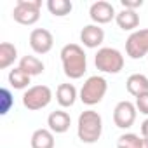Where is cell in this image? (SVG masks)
<instances>
[{
    "label": "cell",
    "instance_id": "3957f363",
    "mask_svg": "<svg viewBox=\"0 0 148 148\" xmlns=\"http://www.w3.org/2000/svg\"><path fill=\"white\" fill-rule=\"evenodd\" d=\"M94 64L103 73H120L124 68V56L113 47H101L94 56Z\"/></svg>",
    "mask_w": 148,
    "mask_h": 148
},
{
    "label": "cell",
    "instance_id": "9a60e30c",
    "mask_svg": "<svg viewBox=\"0 0 148 148\" xmlns=\"http://www.w3.org/2000/svg\"><path fill=\"white\" fill-rule=\"evenodd\" d=\"M115 21L119 25L120 30L124 32H132L134 28L139 26V14L136 11H129V9H122L120 12H117Z\"/></svg>",
    "mask_w": 148,
    "mask_h": 148
},
{
    "label": "cell",
    "instance_id": "ba28073f",
    "mask_svg": "<svg viewBox=\"0 0 148 148\" xmlns=\"http://www.w3.org/2000/svg\"><path fill=\"white\" fill-rule=\"evenodd\" d=\"M136 115H138L136 105L125 99V101L117 103V106L113 110V122L119 129H129L136 122Z\"/></svg>",
    "mask_w": 148,
    "mask_h": 148
},
{
    "label": "cell",
    "instance_id": "5bb4252c",
    "mask_svg": "<svg viewBox=\"0 0 148 148\" xmlns=\"http://www.w3.org/2000/svg\"><path fill=\"white\" fill-rule=\"evenodd\" d=\"M79 94H77V89L73 84H59L58 89H56V101L59 103V106L63 108H70L75 105Z\"/></svg>",
    "mask_w": 148,
    "mask_h": 148
},
{
    "label": "cell",
    "instance_id": "2e32d148",
    "mask_svg": "<svg viewBox=\"0 0 148 148\" xmlns=\"http://www.w3.org/2000/svg\"><path fill=\"white\" fill-rule=\"evenodd\" d=\"M32 148H54V132L51 129H37L32 134Z\"/></svg>",
    "mask_w": 148,
    "mask_h": 148
},
{
    "label": "cell",
    "instance_id": "ac0fdd59",
    "mask_svg": "<svg viewBox=\"0 0 148 148\" xmlns=\"http://www.w3.org/2000/svg\"><path fill=\"white\" fill-rule=\"evenodd\" d=\"M117 148H148V139L134 132H125L117 139Z\"/></svg>",
    "mask_w": 148,
    "mask_h": 148
},
{
    "label": "cell",
    "instance_id": "d6986e66",
    "mask_svg": "<svg viewBox=\"0 0 148 148\" xmlns=\"http://www.w3.org/2000/svg\"><path fill=\"white\" fill-rule=\"evenodd\" d=\"M18 59V49L11 42H2L0 44V70L9 68L14 61Z\"/></svg>",
    "mask_w": 148,
    "mask_h": 148
},
{
    "label": "cell",
    "instance_id": "7c38bea8",
    "mask_svg": "<svg viewBox=\"0 0 148 148\" xmlns=\"http://www.w3.org/2000/svg\"><path fill=\"white\" fill-rule=\"evenodd\" d=\"M47 125H49V129H51L52 132L63 134V132H66V131L70 129L71 119H70V115H68L66 112L56 110V112H52V113L47 117Z\"/></svg>",
    "mask_w": 148,
    "mask_h": 148
},
{
    "label": "cell",
    "instance_id": "ffe728a7",
    "mask_svg": "<svg viewBox=\"0 0 148 148\" xmlns=\"http://www.w3.org/2000/svg\"><path fill=\"white\" fill-rule=\"evenodd\" d=\"M47 9L52 16L63 18V16H68L71 12L73 4L70 0H47Z\"/></svg>",
    "mask_w": 148,
    "mask_h": 148
},
{
    "label": "cell",
    "instance_id": "4fadbf2b",
    "mask_svg": "<svg viewBox=\"0 0 148 148\" xmlns=\"http://www.w3.org/2000/svg\"><path fill=\"white\" fill-rule=\"evenodd\" d=\"M125 89L134 98H139V96L146 94L148 92V77L143 75V73H132L125 80Z\"/></svg>",
    "mask_w": 148,
    "mask_h": 148
},
{
    "label": "cell",
    "instance_id": "cb8c5ba5",
    "mask_svg": "<svg viewBox=\"0 0 148 148\" xmlns=\"http://www.w3.org/2000/svg\"><path fill=\"white\" fill-rule=\"evenodd\" d=\"M122 9H129V11H136L143 5V0H120Z\"/></svg>",
    "mask_w": 148,
    "mask_h": 148
},
{
    "label": "cell",
    "instance_id": "8fae6325",
    "mask_svg": "<svg viewBox=\"0 0 148 148\" xmlns=\"http://www.w3.org/2000/svg\"><path fill=\"white\" fill-rule=\"evenodd\" d=\"M80 42L89 49H96L105 42V30L98 25H87L80 32Z\"/></svg>",
    "mask_w": 148,
    "mask_h": 148
},
{
    "label": "cell",
    "instance_id": "52a82bcc",
    "mask_svg": "<svg viewBox=\"0 0 148 148\" xmlns=\"http://www.w3.org/2000/svg\"><path fill=\"white\" fill-rule=\"evenodd\" d=\"M125 52L131 59H141L148 52V28L136 30L127 37Z\"/></svg>",
    "mask_w": 148,
    "mask_h": 148
},
{
    "label": "cell",
    "instance_id": "30bf717a",
    "mask_svg": "<svg viewBox=\"0 0 148 148\" xmlns=\"http://www.w3.org/2000/svg\"><path fill=\"white\" fill-rule=\"evenodd\" d=\"M89 16L91 19L94 21V25H106L110 23L112 19H115L117 12L113 9V5L110 2H105V0H98V2H94L89 9Z\"/></svg>",
    "mask_w": 148,
    "mask_h": 148
},
{
    "label": "cell",
    "instance_id": "d4e9b609",
    "mask_svg": "<svg viewBox=\"0 0 148 148\" xmlns=\"http://www.w3.org/2000/svg\"><path fill=\"white\" fill-rule=\"evenodd\" d=\"M141 136L145 139H148V119H145L143 124H141Z\"/></svg>",
    "mask_w": 148,
    "mask_h": 148
},
{
    "label": "cell",
    "instance_id": "44dd1931",
    "mask_svg": "<svg viewBox=\"0 0 148 148\" xmlns=\"http://www.w3.org/2000/svg\"><path fill=\"white\" fill-rule=\"evenodd\" d=\"M7 79H9L11 87H14V89H26L28 84H30V80H32V77L28 75V73H25L19 66L9 71V77Z\"/></svg>",
    "mask_w": 148,
    "mask_h": 148
},
{
    "label": "cell",
    "instance_id": "603a6c76",
    "mask_svg": "<svg viewBox=\"0 0 148 148\" xmlns=\"http://www.w3.org/2000/svg\"><path fill=\"white\" fill-rule=\"evenodd\" d=\"M136 110L143 115H148V92L136 98Z\"/></svg>",
    "mask_w": 148,
    "mask_h": 148
},
{
    "label": "cell",
    "instance_id": "6da1fadb",
    "mask_svg": "<svg viewBox=\"0 0 148 148\" xmlns=\"http://www.w3.org/2000/svg\"><path fill=\"white\" fill-rule=\"evenodd\" d=\"M61 63H63V71L68 79H82L84 73L87 71V56L84 49L79 44H66L61 52Z\"/></svg>",
    "mask_w": 148,
    "mask_h": 148
},
{
    "label": "cell",
    "instance_id": "277c9868",
    "mask_svg": "<svg viewBox=\"0 0 148 148\" xmlns=\"http://www.w3.org/2000/svg\"><path fill=\"white\" fill-rule=\"evenodd\" d=\"M106 91H108V82L103 77H99V75H92V77H89L84 82L79 98H80V101L84 105L94 106V105L101 103V99L105 98Z\"/></svg>",
    "mask_w": 148,
    "mask_h": 148
},
{
    "label": "cell",
    "instance_id": "e0dca14e",
    "mask_svg": "<svg viewBox=\"0 0 148 148\" xmlns=\"http://www.w3.org/2000/svg\"><path fill=\"white\" fill-rule=\"evenodd\" d=\"M19 68L25 71V73H28L30 77H35V75H40V73H44V63L38 59V58H35V56H23L21 59H19Z\"/></svg>",
    "mask_w": 148,
    "mask_h": 148
},
{
    "label": "cell",
    "instance_id": "9c48e42d",
    "mask_svg": "<svg viewBox=\"0 0 148 148\" xmlns=\"http://www.w3.org/2000/svg\"><path fill=\"white\" fill-rule=\"evenodd\" d=\"M54 45V37L45 28H35L30 33V47L37 54H47Z\"/></svg>",
    "mask_w": 148,
    "mask_h": 148
},
{
    "label": "cell",
    "instance_id": "8992f818",
    "mask_svg": "<svg viewBox=\"0 0 148 148\" xmlns=\"http://www.w3.org/2000/svg\"><path fill=\"white\" fill-rule=\"evenodd\" d=\"M52 99V91L47 86H33L28 87V91L23 94V106L28 108L30 112H37L45 108Z\"/></svg>",
    "mask_w": 148,
    "mask_h": 148
},
{
    "label": "cell",
    "instance_id": "5b68a950",
    "mask_svg": "<svg viewBox=\"0 0 148 148\" xmlns=\"http://www.w3.org/2000/svg\"><path fill=\"white\" fill-rule=\"evenodd\" d=\"M40 0H18V4L12 11V18L16 23L32 26L40 19Z\"/></svg>",
    "mask_w": 148,
    "mask_h": 148
},
{
    "label": "cell",
    "instance_id": "7402d4cb",
    "mask_svg": "<svg viewBox=\"0 0 148 148\" xmlns=\"http://www.w3.org/2000/svg\"><path fill=\"white\" fill-rule=\"evenodd\" d=\"M12 105H14V98H12L11 91L2 87L0 89V115H7L9 110L12 108Z\"/></svg>",
    "mask_w": 148,
    "mask_h": 148
},
{
    "label": "cell",
    "instance_id": "7a4b0ae2",
    "mask_svg": "<svg viewBox=\"0 0 148 148\" xmlns=\"http://www.w3.org/2000/svg\"><path fill=\"white\" fill-rule=\"evenodd\" d=\"M103 132V119L94 110H86L79 115L77 122V134L82 143L92 145L101 138Z\"/></svg>",
    "mask_w": 148,
    "mask_h": 148
}]
</instances>
